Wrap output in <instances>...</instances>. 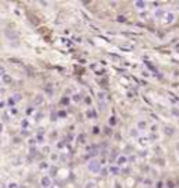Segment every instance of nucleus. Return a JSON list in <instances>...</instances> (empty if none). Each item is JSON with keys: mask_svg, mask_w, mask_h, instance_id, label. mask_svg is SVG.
<instances>
[{"mask_svg": "<svg viewBox=\"0 0 179 188\" xmlns=\"http://www.w3.org/2000/svg\"><path fill=\"white\" fill-rule=\"evenodd\" d=\"M90 170H91V171H98V170H99V164H98V161H91V164H90Z\"/></svg>", "mask_w": 179, "mask_h": 188, "instance_id": "1", "label": "nucleus"}, {"mask_svg": "<svg viewBox=\"0 0 179 188\" xmlns=\"http://www.w3.org/2000/svg\"><path fill=\"white\" fill-rule=\"evenodd\" d=\"M164 132H165V135H168V136H172L174 133H175V129L174 128H171V126H166L164 129Z\"/></svg>", "mask_w": 179, "mask_h": 188, "instance_id": "2", "label": "nucleus"}, {"mask_svg": "<svg viewBox=\"0 0 179 188\" xmlns=\"http://www.w3.org/2000/svg\"><path fill=\"white\" fill-rule=\"evenodd\" d=\"M175 20V14L174 13H168L166 14V23H172Z\"/></svg>", "mask_w": 179, "mask_h": 188, "instance_id": "3", "label": "nucleus"}, {"mask_svg": "<svg viewBox=\"0 0 179 188\" xmlns=\"http://www.w3.org/2000/svg\"><path fill=\"white\" fill-rule=\"evenodd\" d=\"M134 4H136L139 9H144V6H146V3H144V1H136Z\"/></svg>", "mask_w": 179, "mask_h": 188, "instance_id": "4", "label": "nucleus"}, {"mask_svg": "<svg viewBox=\"0 0 179 188\" xmlns=\"http://www.w3.org/2000/svg\"><path fill=\"white\" fill-rule=\"evenodd\" d=\"M42 184H44L45 187H49V184H50L49 178H44V180H42Z\"/></svg>", "mask_w": 179, "mask_h": 188, "instance_id": "5", "label": "nucleus"}, {"mask_svg": "<svg viewBox=\"0 0 179 188\" xmlns=\"http://www.w3.org/2000/svg\"><path fill=\"white\" fill-rule=\"evenodd\" d=\"M41 103H42V97H41V95H38V98L35 100V104H41Z\"/></svg>", "mask_w": 179, "mask_h": 188, "instance_id": "6", "label": "nucleus"}, {"mask_svg": "<svg viewBox=\"0 0 179 188\" xmlns=\"http://www.w3.org/2000/svg\"><path fill=\"white\" fill-rule=\"evenodd\" d=\"M125 161H126V157H119V160H118V163H119V164L125 163Z\"/></svg>", "mask_w": 179, "mask_h": 188, "instance_id": "7", "label": "nucleus"}, {"mask_svg": "<svg viewBox=\"0 0 179 188\" xmlns=\"http://www.w3.org/2000/svg\"><path fill=\"white\" fill-rule=\"evenodd\" d=\"M139 128H140V129H144V128H146V122H140V124H139Z\"/></svg>", "mask_w": 179, "mask_h": 188, "instance_id": "8", "label": "nucleus"}, {"mask_svg": "<svg viewBox=\"0 0 179 188\" xmlns=\"http://www.w3.org/2000/svg\"><path fill=\"white\" fill-rule=\"evenodd\" d=\"M118 20H119L120 23H123V21H126V18H125L123 16H119V17H118Z\"/></svg>", "mask_w": 179, "mask_h": 188, "instance_id": "9", "label": "nucleus"}, {"mask_svg": "<svg viewBox=\"0 0 179 188\" xmlns=\"http://www.w3.org/2000/svg\"><path fill=\"white\" fill-rule=\"evenodd\" d=\"M3 79H4V81H6V83H9V81H11V79L9 77V76H4Z\"/></svg>", "mask_w": 179, "mask_h": 188, "instance_id": "10", "label": "nucleus"}, {"mask_svg": "<svg viewBox=\"0 0 179 188\" xmlns=\"http://www.w3.org/2000/svg\"><path fill=\"white\" fill-rule=\"evenodd\" d=\"M109 122H111V125H115V124H116V121H115V118H111V121H109Z\"/></svg>", "mask_w": 179, "mask_h": 188, "instance_id": "11", "label": "nucleus"}, {"mask_svg": "<svg viewBox=\"0 0 179 188\" xmlns=\"http://www.w3.org/2000/svg\"><path fill=\"white\" fill-rule=\"evenodd\" d=\"M0 76H4V67H0Z\"/></svg>", "mask_w": 179, "mask_h": 188, "instance_id": "12", "label": "nucleus"}, {"mask_svg": "<svg viewBox=\"0 0 179 188\" xmlns=\"http://www.w3.org/2000/svg\"><path fill=\"white\" fill-rule=\"evenodd\" d=\"M168 187H169V188H174V183H172V181H168Z\"/></svg>", "mask_w": 179, "mask_h": 188, "instance_id": "13", "label": "nucleus"}, {"mask_svg": "<svg viewBox=\"0 0 179 188\" xmlns=\"http://www.w3.org/2000/svg\"><path fill=\"white\" fill-rule=\"evenodd\" d=\"M172 112H174V114H175L176 117H178V115H179V111H178V110H172Z\"/></svg>", "mask_w": 179, "mask_h": 188, "instance_id": "14", "label": "nucleus"}, {"mask_svg": "<svg viewBox=\"0 0 179 188\" xmlns=\"http://www.w3.org/2000/svg\"><path fill=\"white\" fill-rule=\"evenodd\" d=\"M112 173H115V174H116V173H118V169H116V167H113V169H112Z\"/></svg>", "mask_w": 179, "mask_h": 188, "instance_id": "15", "label": "nucleus"}, {"mask_svg": "<svg viewBox=\"0 0 179 188\" xmlns=\"http://www.w3.org/2000/svg\"><path fill=\"white\" fill-rule=\"evenodd\" d=\"M176 147H178V150H179V143H178V145H176Z\"/></svg>", "mask_w": 179, "mask_h": 188, "instance_id": "16", "label": "nucleus"}, {"mask_svg": "<svg viewBox=\"0 0 179 188\" xmlns=\"http://www.w3.org/2000/svg\"><path fill=\"white\" fill-rule=\"evenodd\" d=\"M0 132H1V125H0Z\"/></svg>", "mask_w": 179, "mask_h": 188, "instance_id": "17", "label": "nucleus"}]
</instances>
